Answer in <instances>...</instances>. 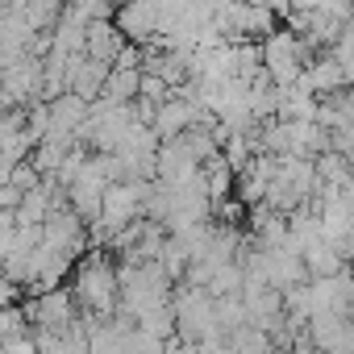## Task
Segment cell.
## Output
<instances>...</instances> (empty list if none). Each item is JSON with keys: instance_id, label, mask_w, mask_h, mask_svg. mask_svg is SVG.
<instances>
[{"instance_id": "cell-1", "label": "cell", "mask_w": 354, "mask_h": 354, "mask_svg": "<svg viewBox=\"0 0 354 354\" xmlns=\"http://www.w3.org/2000/svg\"><path fill=\"white\" fill-rule=\"evenodd\" d=\"M71 296L92 317H113V308L121 304V275H117L113 259L109 254H80L75 275H71Z\"/></svg>"}, {"instance_id": "cell-2", "label": "cell", "mask_w": 354, "mask_h": 354, "mask_svg": "<svg viewBox=\"0 0 354 354\" xmlns=\"http://www.w3.org/2000/svg\"><path fill=\"white\" fill-rule=\"evenodd\" d=\"M171 308H175V333H180L184 342L225 337V333H221V325H217V300L209 296V288H196V283L175 288Z\"/></svg>"}, {"instance_id": "cell-3", "label": "cell", "mask_w": 354, "mask_h": 354, "mask_svg": "<svg viewBox=\"0 0 354 354\" xmlns=\"http://www.w3.org/2000/svg\"><path fill=\"white\" fill-rule=\"evenodd\" d=\"M313 63V50L304 46V38L288 26L271 30L263 38V75L275 84V88H288L304 75V67Z\"/></svg>"}, {"instance_id": "cell-4", "label": "cell", "mask_w": 354, "mask_h": 354, "mask_svg": "<svg viewBox=\"0 0 354 354\" xmlns=\"http://www.w3.org/2000/svg\"><path fill=\"white\" fill-rule=\"evenodd\" d=\"M26 317H30L34 329H55V333H63V329L75 325V296H71L67 288L38 292V296L26 304Z\"/></svg>"}, {"instance_id": "cell-5", "label": "cell", "mask_w": 354, "mask_h": 354, "mask_svg": "<svg viewBox=\"0 0 354 354\" xmlns=\"http://www.w3.org/2000/svg\"><path fill=\"white\" fill-rule=\"evenodd\" d=\"M109 63L92 59V55H71L67 59V92L84 96V100H100L104 92V80H109Z\"/></svg>"}, {"instance_id": "cell-6", "label": "cell", "mask_w": 354, "mask_h": 354, "mask_svg": "<svg viewBox=\"0 0 354 354\" xmlns=\"http://www.w3.org/2000/svg\"><path fill=\"white\" fill-rule=\"evenodd\" d=\"M129 42H125V34L117 30V21L109 17V21H92L88 26V46H84V55H92V59H100V63H117L121 59V50H125Z\"/></svg>"}, {"instance_id": "cell-7", "label": "cell", "mask_w": 354, "mask_h": 354, "mask_svg": "<svg viewBox=\"0 0 354 354\" xmlns=\"http://www.w3.org/2000/svg\"><path fill=\"white\" fill-rule=\"evenodd\" d=\"M100 96H104L109 104H133V100L142 96V71H138V67H113Z\"/></svg>"}, {"instance_id": "cell-8", "label": "cell", "mask_w": 354, "mask_h": 354, "mask_svg": "<svg viewBox=\"0 0 354 354\" xmlns=\"http://www.w3.org/2000/svg\"><path fill=\"white\" fill-rule=\"evenodd\" d=\"M17 9H21V17L38 30V34H50L55 26H59V17H63V0H17Z\"/></svg>"}, {"instance_id": "cell-9", "label": "cell", "mask_w": 354, "mask_h": 354, "mask_svg": "<svg viewBox=\"0 0 354 354\" xmlns=\"http://www.w3.org/2000/svg\"><path fill=\"white\" fill-rule=\"evenodd\" d=\"M304 267H308V279H329V275H342L346 271V259L329 242H321V246L304 250Z\"/></svg>"}, {"instance_id": "cell-10", "label": "cell", "mask_w": 354, "mask_h": 354, "mask_svg": "<svg viewBox=\"0 0 354 354\" xmlns=\"http://www.w3.org/2000/svg\"><path fill=\"white\" fill-rule=\"evenodd\" d=\"M13 238H17V209H0V263L13 250Z\"/></svg>"}, {"instance_id": "cell-11", "label": "cell", "mask_w": 354, "mask_h": 354, "mask_svg": "<svg viewBox=\"0 0 354 354\" xmlns=\"http://www.w3.org/2000/svg\"><path fill=\"white\" fill-rule=\"evenodd\" d=\"M9 63H13V55H9V50H5V46H0V71H5V67H9Z\"/></svg>"}]
</instances>
